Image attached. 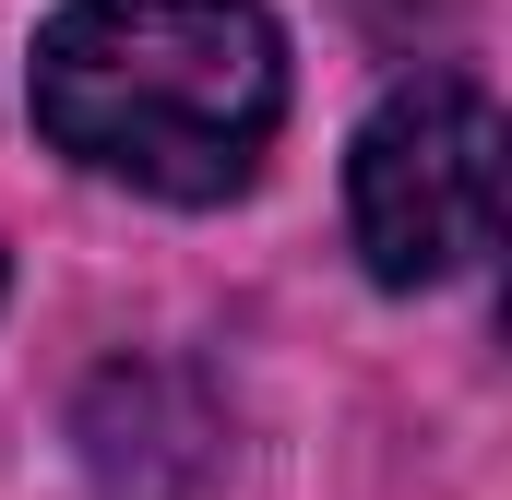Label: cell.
I'll return each mask as SVG.
<instances>
[{
	"label": "cell",
	"instance_id": "6da1fadb",
	"mask_svg": "<svg viewBox=\"0 0 512 500\" xmlns=\"http://www.w3.org/2000/svg\"><path fill=\"white\" fill-rule=\"evenodd\" d=\"M36 120L96 179L227 203L286 120V36L262 0H72L36 36Z\"/></svg>",
	"mask_w": 512,
	"mask_h": 500
},
{
	"label": "cell",
	"instance_id": "7a4b0ae2",
	"mask_svg": "<svg viewBox=\"0 0 512 500\" xmlns=\"http://www.w3.org/2000/svg\"><path fill=\"white\" fill-rule=\"evenodd\" d=\"M346 215H358V250H370L382 286L465 274L477 250L501 239V108L465 72L393 84L382 108H370V131H358Z\"/></svg>",
	"mask_w": 512,
	"mask_h": 500
},
{
	"label": "cell",
	"instance_id": "3957f363",
	"mask_svg": "<svg viewBox=\"0 0 512 500\" xmlns=\"http://www.w3.org/2000/svg\"><path fill=\"white\" fill-rule=\"evenodd\" d=\"M84 465L120 500H167V489H191L215 465V417L191 405V381H167V370H108L96 405H84Z\"/></svg>",
	"mask_w": 512,
	"mask_h": 500
}]
</instances>
